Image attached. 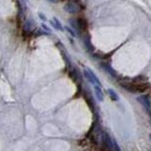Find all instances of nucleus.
Here are the masks:
<instances>
[{"mask_svg": "<svg viewBox=\"0 0 151 151\" xmlns=\"http://www.w3.org/2000/svg\"><path fill=\"white\" fill-rule=\"evenodd\" d=\"M120 85H121L124 90H127V91H129V92H132V93L144 92V91L148 90V87H149V85H148L147 83H136V81H132V83L121 81Z\"/></svg>", "mask_w": 151, "mask_h": 151, "instance_id": "1", "label": "nucleus"}, {"mask_svg": "<svg viewBox=\"0 0 151 151\" xmlns=\"http://www.w3.org/2000/svg\"><path fill=\"white\" fill-rule=\"evenodd\" d=\"M64 8H65V11H66L68 13H70V14H76V13H79V12H80V6L77 5L76 2H72V1L68 2Z\"/></svg>", "mask_w": 151, "mask_h": 151, "instance_id": "2", "label": "nucleus"}, {"mask_svg": "<svg viewBox=\"0 0 151 151\" xmlns=\"http://www.w3.org/2000/svg\"><path fill=\"white\" fill-rule=\"evenodd\" d=\"M84 75H85V77L88 79V81H90V83H92V84H94V85L100 86V81H99V79L96 78V76H95L91 70L86 69V70L84 71Z\"/></svg>", "mask_w": 151, "mask_h": 151, "instance_id": "3", "label": "nucleus"}, {"mask_svg": "<svg viewBox=\"0 0 151 151\" xmlns=\"http://www.w3.org/2000/svg\"><path fill=\"white\" fill-rule=\"evenodd\" d=\"M138 101L143 105V107H144L148 112H150L151 111V102H150V99H149V96H148V95H141V96H138Z\"/></svg>", "mask_w": 151, "mask_h": 151, "instance_id": "4", "label": "nucleus"}, {"mask_svg": "<svg viewBox=\"0 0 151 151\" xmlns=\"http://www.w3.org/2000/svg\"><path fill=\"white\" fill-rule=\"evenodd\" d=\"M94 92H95L96 98H98V100H99V101H102V100H104V94H102V91H101L100 86L95 85V86H94Z\"/></svg>", "mask_w": 151, "mask_h": 151, "instance_id": "5", "label": "nucleus"}, {"mask_svg": "<svg viewBox=\"0 0 151 151\" xmlns=\"http://www.w3.org/2000/svg\"><path fill=\"white\" fill-rule=\"evenodd\" d=\"M101 66H102V68H104V69H105L109 75H112L113 77H116V72L112 69V66H109V65H108V64H106V63H101Z\"/></svg>", "mask_w": 151, "mask_h": 151, "instance_id": "6", "label": "nucleus"}, {"mask_svg": "<svg viewBox=\"0 0 151 151\" xmlns=\"http://www.w3.org/2000/svg\"><path fill=\"white\" fill-rule=\"evenodd\" d=\"M108 94L111 95V98H112V99H113L114 101H116V100H117V99H119V96H117V94H116V93H115V92H114L113 90H108Z\"/></svg>", "mask_w": 151, "mask_h": 151, "instance_id": "7", "label": "nucleus"}, {"mask_svg": "<svg viewBox=\"0 0 151 151\" xmlns=\"http://www.w3.org/2000/svg\"><path fill=\"white\" fill-rule=\"evenodd\" d=\"M51 23H52V26H54L56 29H62V26L59 24V22H58V20L57 19L52 20V22H51Z\"/></svg>", "mask_w": 151, "mask_h": 151, "instance_id": "8", "label": "nucleus"}, {"mask_svg": "<svg viewBox=\"0 0 151 151\" xmlns=\"http://www.w3.org/2000/svg\"><path fill=\"white\" fill-rule=\"evenodd\" d=\"M40 18H41V19H43V20L45 19V18H44V15H42V14H40Z\"/></svg>", "mask_w": 151, "mask_h": 151, "instance_id": "9", "label": "nucleus"}, {"mask_svg": "<svg viewBox=\"0 0 151 151\" xmlns=\"http://www.w3.org/2000/svg\"><path fill=\"white\" fill-rule=\"evenodd\" d=\"M49 1H51V2H58L59 0H49Z\"/></svg>", "mask_w": 151, "mask_h": 151, "instance_id": "10", "label": "nucleus"}, {"mask_svg": "<svg viewBox=\"0 0 151 151\" xmlns=\"http://www.w3.org/2000/svg\"><path fill=\"white\" fill-rule=\"evenodd\" d=\"M150 137H151V136H150Z\"/></svg>", "mask_w": 151, "mask_h": 151, "instance_id": "11", "label": "nucleus"}]
</instances>
